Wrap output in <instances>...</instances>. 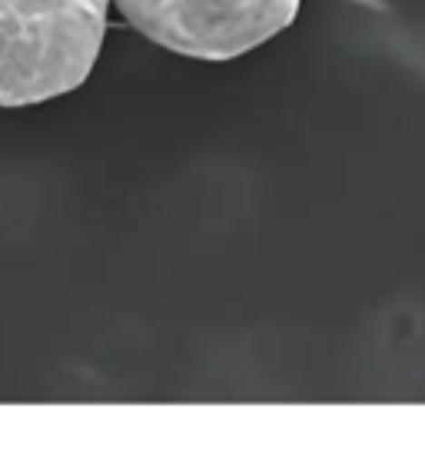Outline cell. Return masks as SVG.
<instances>
[{"label": "cell", "instance_id": "obj_1", "mask_svg": "<svg viewBox=\"0 0 425 465\" xmlns=\"http://www.w3.org/2000/svg\"><path fill=\"white\" fill-rule=\"evenodd\" d=\"M114 0H0V107H34L90 77Z\"/></svg>", "mask_w": 425, "mask_h": 465}, {"label": "cell", "instance_id": "obj_2", "mask_svg": "<svg viewBox=\"0 0 425 465\" xmlns=\"http://www.w3.org/2000/svg\"><path fill=\"white\" fill-rule=\"evenodd\" d=\"M150 44L180 57L236 60L290 27L302 0H114Z\"/></svg>", "mask_w": 425, "mask_h": 465}]
</instances>
